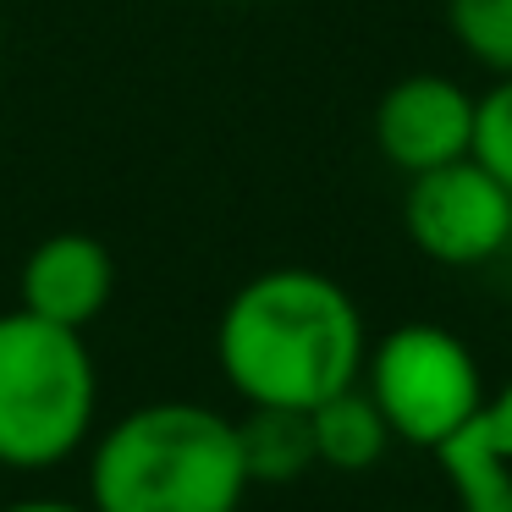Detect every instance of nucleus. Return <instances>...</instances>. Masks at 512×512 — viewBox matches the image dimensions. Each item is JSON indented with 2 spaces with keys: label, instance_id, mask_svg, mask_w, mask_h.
<instances>
[{
  "label": "nucleus",
  "instance_id": "1",
  "mask_svg": "<svg viewBox=\"0 0 512 512\" xmlns=\"http://www.w3.org/2000/svg\"><path fill=\"white\" fill-rule=\"evenodd\" d=\"M369 331L353 292L309 265L248 276L215 320V364L248 408L309 413L358 386Z\"/></svg>",
  "mask_w": 512,
  "mask_h": 512
},
{
  "label": "nucleus",
  "instance_id": "2",
  "mask_svg": "<svg viewBox=\"0 0 512 512\" xmlns=\"http://www.w3.org/2000/svg\"><path fill=\"white\" fill-rule=\"evenodd\" d=\"M237 419L204 402H144L89 446V512H243Z\"/></svg>",
  "mask_w": 512,
  "mask_h": 512
},
{
  "label": "nucleus",
  "instance_id": "3",
  "mask_svg": "<svg viewBox=\"0 0 512 512\" xmlns=\"http://www.w3.org/2000/svg\"><path fill=\"white\" fill-rule=\"evenodd\" d=\"M100 413V369L83 331L28 309L0 314V468L39 474L78 457Z\"/></svg>",
  "mask_w": 512,
  "mask_h": 512
},
{
  "label": "nucleus",
  "instance_id": "4",
  "mask_svg": "<svg viewBox=\"0 0 512 512\" xmlns=\"http://www.w3.org/2000/svg\"><path fill=\"white\" fill-rule=\"evenodd\" d=\"M358 386L386 413L391 441L424 446V452L446 446L485 402V375H479L474 347L430 320H408L380 336L364 353Z\"/></svg>",
  "mask_w": 512,
  "mask_h": 512
},
{
  "label": "nucleus",
  "instance_id": "5",
  "mask_svg": "<svg viewBox=\"0 0 512 512\" xmlns=\"http://www.w3.org/2000/svg\"><path fill=\"white\" fill-rule=\"evenodd\" d=\"M402 232L430 265L474 270L512 243V193L479 160H452L408 177L402 188Z\"/></svg>",
  "mask_w": 512,
  "mask_h": 512
},
{
  "label": "nucleus",
  "instance_id": "6",
  "mask_svg": "<svg viewBox=\"0 0 512 512\" xmlns=\"http://www.w3.org/2000/svg\"><path fill=\"white\" fill-rule=\"evenodd\" d=\"M468 138H474V94L441 72L397 78L375 105V149L402 177L463 160Z\"/></svg>",
  "mask_w": 512,
  "mask_h": 512
},
{
  "label": "nucleus",
  "instance_id": "7",
  "mask_svg": "<svg viewBox=\"0 0 512 512\" xmlns=\"http://www.w3.org/2000/svg\"><path fill=\"white\" fill-rule=\"evenodd\" d=\"M116 298V259L89 232H50L28 248L17 276V309L67 331H89Z\"/></svg>",
  "mask_w": 512,
  "mask_h": 512
},
{
  "label": "nucleus",
  "instance_id": "8",
  "mask_svg": "<svg viewBox=\"0 0 512 512\" xmlns=\"http://www.w3.org/2000/svg\"><path fill=\"white\" fill-rule=\"evenodd\" d=\"M309 430H314V463L331 468V474H369L391 452V424L364 386H347L336 397H325L320 408H309Z\"/></svg>",
  "mask_w": 512,
  "mask_h": 512
},
{
  "label": "nucleus",
  "instance_id": "9",
  "mask_svg": "<svg viewBox=\"0 0 512 512\" xmlns=\"http://www.w3.org/2000/svg\"><path fill=\"white\" fill-rule=\"evenodd\" d=\"M237 446H243V468L254 485H292L309 468H320L309 413L292 408H248L237 419Z\"/></svg>",
  "mask_w": 512,
  "mask_h": 512
},
{
  "label": "nucleus",
  "instance_id": "10",
  "mask_svg": "<svg viewBox=\"0 0 512 512\" xmlns=\"http://www.w3.org/2000/svg\"><path fill=\"white\" fill-rule=\"evenodd\" d=\"M435 457L463 512H512V463L490 452L474 430H457L446 446H435Z\"/></svg>",
  "mask_w": 512,
  "mask_h": 512
},
{
  "label": "nucleus",
  "instance_id": "11",
  "mask_svg": "<svg viewBox=\"0 0 512 512\" xmlns=\"http://www.w3.org/2000/svg\"><path fill=\"white\" fill-rule=\"evenodd\" d=\"M446 28L457 50L479 61L485 72L507 78L512 72V0H446Z\"/></svg>",
  "mask_w": 512,
  "mask_h": 512
},
{
  "label": "nucleus",
  "instance_id": "12",
  "mask_svg": "<svg viewBox=\"0 0 512 512\" xmlns=\"http://www.w3.org/2000/svg\"><path fill=\"white\" fill-rule=\"evenodd\" d=\"M468 160H479V166L512 193V72L496 78L485 94H474V138H468Z\"/></svg>",
  "mask_w": 512,
  "mask_h": 512
},
{
  "label": "nucleus",
  "instance_id": "13",
  "mask_svg": "<svg viewBox=\"0 0 512 512\" xmlns=\"http://www.w3.org/2000/svg\"><path fill=\"white\" fill-rule=\"evenodd\" d=\"M463 430H474L479 441L490 446V452H501L512 463V375L501 380L496 391H485V402H479V413L463 424Z\"/></svg>",
  "mask_w": 512,
  "mask_h": 512
},
{
  "label": "nucleus",
  "instance_id": "14",
  "mask_svg": "<svg viewBox=\"0 0 512 512\" xmlns=\"http://www.w3.org/2000/svg\"><path fill=\"white\" fill-rule=\"evenodd\" d=\"M0 512H89V501H61V496H23L6 501Z\"/></svg>",
  "mask_w": 512,
  "mask_h": 512
}]
</instances>
